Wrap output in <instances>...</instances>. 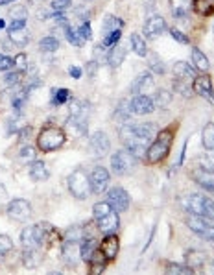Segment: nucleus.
<instances>
[{
	"label": "nucleus",
	"mask_w": 214,
	"mask_h": 275,
	"mask_svg": "<svg viewBox=\"0 0 214 275\" xmlns=\"http://www.w3.org/2000/svg\"><path fill=\"white\" fill-rule=\"evenodd\" d=\"M157 135V126L152 122L144 124H124L118 130V138L138 161L144 159L148 148Z\"/></svg>",
	"instance_id": "obj_1"
},
{
	"label": "nucleus",
	"mask_w": 214,
	"mask_h": 275,
	"mask_svg": "<svg viewBox=\"0 0 214 275\" xmlns=\"http://www.w3.org/2000/svg\"><path fill=\"white\" fill-rule=\"evenodd\" d=\"M172 142H174V128H164V130L157 131V135H155L148 152H146L144 159L150 165H157L160 161H164L168 157Z\"/></svg>",
	"instance_id": "obj_2"
},
{
	"label": "nucleus",
	"mask_w": 214,
	"mask_h": 275,
	"mask_svg": "<svg viewBox=\"0 0 214 275\" xmlns=\"http://www.w3.org/2000/svg\"><path fill=\"white\" fill-rule=\"evenodd\" d=\"M65 140H67L65 130L50 124V126H45L43 130L39 131L37 148L41 150V152H55V150L63 148Z\"/></svg>",
	"instance_id": "obj_3"
},
{
	"label": "nucleus",
	"mask_w": 214,
	"mask_h": 275,
	"mask_svg": "<svg viewBox=\"0 0 214 275\" xmlns=\"http://www.w3.org/2000/svg\"><path fill=\"white\" fill-rule=\"evenodd\" d=\"M69 191L76 199H87L92 194L89 176L83 172V168L74 170L69 176Z\"/></svg>",
	"instance_id": "obj_4"
},
{
	"label": "nucleus",
	"mask_w": 214,
	"mask_h": 275,
	"mask_svg": "<svg viewBox=\"0 0 214 275\" xmlns=\"http://www.w3.org/2000/svg\"><path fill=\"white\" fill-rule=\"evenodd\" d=\"M137 157L130 152V150H118L113 153L111 157V170L116 176H128L137 166Z\"/></svg>",
	"instance_id": "obj_5"
},
{
	"label": "nucleus",
	"mask_w": 214,
	"mask_h": 275,
	"mask_svg": "<svg viewBox=\"0 0 214 275\" xmlns=\"http://www.w3.org/2000/svg\"><path fill=\"white\" fill-rule=\"evenodd\" d=\"M43 240H45V231L41 227V223L39 225H28L21 233V244H23L24 251L28 253H37L43 246Z\"/></svg>",
	"instance_id": "obj_6"
},
{
	"label": "nucleus",
	"mask_w": 214,
	"mask_h": 275,
	"mask_svg": "<svg viewBox=\"0 0 214 275\" xmlns=\"http://www.w3.org/2000/svg\"><path fill=\"white\" fill-rule=\"evenodd\" d=\"M213 222H211L209 218H205V216H198V214H188V216H187V225H188L199 238H203V240L211 242V244H214V223Z\"/></svg>",
	"instance_id": "obj_7"
},
{
	"label": "nucleus",
	"mask_w": 214,
	"mask_h": 275,
	"mask_svg": "<svg viewBox=\"0 0 214 275\" xmlns=\"http://www.w3.org/2000/svg\"><path fill=\"white\" fill-rule=\"evenodd\" d=\"M6 213H8V216L11 220H17V222L28 220L31 216V203L24 198H15L8 203Z\"/></svg>",
	"instance_id": "obj_8"
},
{
	"label": "nucleus",
	"mask_w": 214,
	"mask_h": 275,
	"mask_svg": "<svg viewBox=\"0 0 214 275\" xmlns=\"http://www.w3.org/2000/svg\"><path fill=\"white\" fill-rule=\"evenodd\" d=\"M106 201L113 207L115 211L124 213V211H128V209H130L131 198H130V194L124 191L122 187H113V189H109V191H107Z\"/></svg>",
	"instance_id": "obj_9"
},
{
	"label": "nucleus",
	"mask_w": 214,
	"mask_h": 275,
	"mask_svg": "<svg viewBox=\"0 0 214 275\" xmlns=\"http://www.w3.org/2000/svg\"><path fill=\"white\" fill-rule=\"evenodd\" d=\"M80 246H81L80 240H65L61 249V259L67 266L76 268L78 262L81 260V249H80Z\"/></svg>",
	"instance_id": "obj_10"
},
{
	"label": "nucleus",
	"mask_w": 214,
	"mask_h": 275,
	"mask_svg": "<svg viewBox=\"0 0 214 275\" xmlns=\"http://www.w3.org/2000/svg\"><path fill=\"white\" fill-rule=\"evenodd\" d=\"M89 181H91V191L92 194H104L107 191V185L111 181V176L104 166H96L92 168L89 174Z\"/></svg>",
	"instance_id": "obj_11"
},
{
	"label": "nucleus",
	"mask_w": 214,
	"mask_h": 275,
	"mask_svg": "<svg viewBox=\"0 0 214 275\" xmlns=\"http://www.w3.org/2000/svg\"><path fill=\"white\" fill-rule=\"evenodd\" d=\"M89 148H91V153L94 157H106L109 150H111V140L104 131H96V133L91 135Z\"/></svg>",
	"instance_id": "obj_12"
},
{
	"label": "nucleus",
	"mask_w": 214,
	"mask_h": 275,
	"mask_svg": "<svg viewBox=\"0 0 214 275\" xmlns=\"http://www.w3.org/2000/svg\"><path fill=\"white\" fill-rule=\"evenodd\" d=\"M192 91L196 92L198 96H201V98H205L214 104V89L209 74H201V76L194 78L192 80Z\"/></svg>",
	"instance_id": "obj_13"
},
{
	"label": "nucleus",
	"mask_w": 214,
	"mask_h": 275,
	"mask_svg": "<svg viewBox=\"0 0 214 275\" xmlns=\"http://www.w3.org/2000/svg\"><path fill=\"white\" fill-rule=\"evenodd\" d=\"M142 30H144V35L148 39H157L168 30V26H166V21H164L162 15H152L144 23V28H142Z\"/></svg>",
	"instance_id": "obj_14"
},
{
	"label": "nucleus",
	"mask_w": 214,
	"mask_h": 275,
	"mask_svg": "<svg viewBox=\"0 0 214 275\" xmlns=\"http://www.w3.org/2000/svg\"><path fill=\"white\" fill-rule=\"evenodd\" d=\"M96 227H98L104 235H111V233H116L118 227H120V216H118V211H111V213L104 214L96 218Z\"/></svg>",
	"instance_id": "obj_15"
},
{
	"label": "nucleus",
	"mask_w": 214,
	"mask_h": 275,
	"mask_svg": "<svg viewBox=\"0 0 214 275\" xmlns=\"http://www.w3.org/2000/svg\"><path fill=\"white\" fill-rule=\"evenodd\" d=\"M203 201H205V196H201V194H187L179 199V205L185 213L203 216Z\"/></svg>",
	"instance_id": "obj_16"
},
{
	"label": "nucleus",
	"mask_w": 214,
	"mask_h": 275,
	"mask_svg": "<svg viewBox=\"0 0 214 275\" xmlns=\"http://www.w3.org/2000/svg\"><path fill=\"white\" fill-rule=\"evenodd\" d=\"M130 109L133 115H150L155 109V104H153V98H150L148 94H137L130 102Z\"/></svg>",
	"instance_id": "obj_17"
},
{
	"label": "nucleus",
	"mask_w": 214,
	"mask_h": 275,
	"mask_svg": "<svg viewBox=\"0 0 214 275\" xmlns=\"http://www.w3.org/2000/svg\"><path fill=\"white\" fill-rule=\"evenodd\" d=\"M118 251H120V240H118V237H116L115 233L106 235V238L100 244V253L106 257V260H115Z\"/></svg>",
	"instance_id": "obj_18"
},
{
	"label": "nucleus",
	"mask_w": 214,
	"mask_h": 275,
	"mask_svg": "<svg viewBox=\"0 0 214 275\" xmlns=\"http://www.w3.org/2000/svg\"><path fill=\"white\" fill-rule=\"evenodd\" d=\"M155 83H153V76L150 72H142L140 76H137V80H133V83H131L130 91L133 96H137V94H146L148 91H152Z\"/></svg>",
	"instance_id": "obj_19"
},
{
	"label": "nucleus",
	"mask_w": 214,
	"mask_h": 275,
	"mask_svg": "<svg viewBox=\"0 0 214 275\" xmlns=\"http://www.w3.org/2000/svg\"><path fill=\"white\" fill-rule=\"evenodd\" d=\"M192 179H194V181H196L201 189H205L207 192L214 194V172L198 168V170H194V172H192Z\"/></svg>",
	"instance_id": "obj_20"
},
{
	"label": "nucleus",
	"mask_w": 214,
	"mask_h": 275,
	"mask_svg": "<svg viewBox=\"0 0 214 275\" xmlns=\"http://www.w3.org/2000/svg\"><path fill=\"white\" fill-rule=\"evenodd\" d=\"M28 172H30V177L33 179V181H46V179L50 177V172H48V168H46L45 161L33 159L30 163Z\"/></svg>",
	"instance_id": "obj_21"
},
{
	"label": "nucleus",
	"mask_w": 214,
	"mask_h": 275,
	"mask_svg": "<svg viewBox=\"0 0 214 275\" xmlns=\"http://www.w3.org/2000/svg\"><path fill=\"white\" fill-rule=\"evenodd\" d=\"M207 260V255L203 251H196V249H188V251L185 253V266L188 268V270H196V268H201L205 264Z\"/></svg>",
	"instance_id": "obj_22"
},
{
	"label": "nucleus",
	"mask_w": 214,
	"mask_h": 275,
	"mask_svg": "<svg viewBox=\"0 0 214 275\" xmlns=\"http://www.w3.org/2000/svg\"><path fill=\"white\" fill-rule=\"evenodd\" d=\"M172 72H174V76L181 78V80H194V78H196V69L190 67L188 63H185V61L174 63Z\"/></svg>",
	"instance_id": "obj_23"
},
{
	"label": "nucleus",
	"mask_w": 214,
	"mask_h": 275,
	"mask_svg": "<svg viewBox=\"0 0 214 275\" xmlns=\"http://www.w3.org/2000/svg\"><path fill=\"white\" fill-rule=\"evenodd\" d=\"M126 54H128V50L124 48V46H113L111 48V52L107 54V65L109 67H113V69H116V67H120L124 63V59H126Z\"/></svg>",
	"instance_id": "obj_24"
},
{
	"label": "nucleus",
	"mask_w": 214,
	"mask_h": 275,
	"mask_svg": "<svg viewBox=\"0 0 214 275\" xmlns=\"http://www.w3.org/2000/svg\"><path fill=\"white\" fill-rule=\"evenodd\" d=\"M192 63H194V69L201 70V72H209V69H211L209 57L199 48H192Z\"/></svg>",
	"instance_id": "obj_25"
},
{
	"label": "nucleus",
	"mask_w": 214,
	"mask_h": 275,
	"mask_svg": "<svg viewBox=\"0 0 214 275\" xmlns=\"http://www.w3.org/2000/svg\"><path fill=\"white\" fill-rule=\"evenodd\" d=\"M80 249H81V260L89 264L92 260V257H94V253H96V240L94 238H83Z\"/></svg>",
	"instance_id": "obj_26"
},
{
	"label": "nucleus",
	"mask_w": 214,
	"mask_h": 275,
	"mask_svg": "<svg viewBox=\"0 0 214 275\" xmlns=\"http://www.w3.org/2000/svg\"><path fill=\"white\" fill-rule=\"evenodd\" d=\"M192 9V0H172V13L176 19H183Z\"/></svg>",
	"instance_id": "obj_27"
},
{
	"label": "nucleus",
	"mask_w": 214,
	"mask_h": 275,
	"mask_svg": "<svg viewBox=\"0 0 214 275\" xmlns=\"http://www.w3.org/2000/svg\"><path fill=\"white\" fill-rule=\"evenodd\" d=\"M131 48H133V52L137 54V55H140V57H144V55H148V45H146L144 37L140 35V33H131Z\"/></svg>",
	"instance_id": "obj_28"
},
{
	"label": "nucleus",
	"mask_w": 214,
	"mask_h": 275,
	"mask_svg": "<svg viewBox=\"0 0 214 275\" xmlns=\"http://www.w3.org/2000/svg\"><path fill=\"white\" fill-rule=\"evenodd\" d=\"M201 144L207 152H214V122H209L201 131Z\"/></svg>",
	"instance_id": "obj_29"
},
{
	"label": "nucleus",
	"mask_w": 214,
	"mask_h": 275,
	"mask_svg": "<svg viewBox=\"0 0 214 275\" xmlns=\"http://www.w3.org/2000/svg\"><path fill=\"white\" fill-rule=\"evenodd\" d=\"M104 33H113V31H116V30H122L124 28V21L122 19H118V17H115V15H107L106 19H104Z\"/></svg>",
	"instance_id": "obj_30"
},
{
	"label": "nucleus",
	"mask_w": 214,
	"mask_h": 275,
	"mask_svg": "<svg viewBox=\"0 0 214 275\" xmlns=\"http://www.w3.org/2000/svg\"><path fill=\"white\" fill-rule=\"evenodd\" d=\"M8 37L13 45L26 46L28 45V39H30V35H28V30L23 28V30H8Z\"/></svg>",
	"instance_id": "obj_31"
},
{
	"label": "nucleus",
	"mask_w": 214,
	"mask_h": 275,
	"mask_svg": "<svg viewBox=\"0 0 214 275\" xmlns=\"http://www.w3.org/2000/svg\"><path fill=\"white\" fill-rule=\"evenodd\" d=\"M39 50L45 54H52L55 50H59V41L54 37V35H46L39 41Z\"/></svg>",
	"instance_id": "obj_32"
},
{
	"label": "nucleus",
	"mask_w": 214,
	"mask_h": 275,
	"mask_svg": "<svg viewBox=\"0 0 214 275\" xmlns=\"http://www.w3.org/2000/svg\"><path fill=\"white\" fill-rule=\"evenodd\" d=\"M153 104L155 107H166L172 104V92L166 91V89H157L155 91V96H153Z\"/></svg>",
	"instance_id": "obj_33"
},
{
	"label": "nucleus",
	"mask_w": 214,
	"mask_h": 275,
	"mask_svg": "<svg viewBox=\"0 0 214 275\" xmlns=\"http://www.w3.org/2000/svg\"><path fill=\"white\" fill-rule=\"evenodd\" d=\"M63 30H65V37H67V41H69L72 46L83 45V37L80 35V31L78 30H72L69 24H65V26H63Z\"/></svg>",
	"instance_id": "obj_34"
},
{
	"label": "nucleus",
	"mask_w": 214,
	"mask_h": 275,
	"mask_svg": "<svg viewBox=\"0 0 214 275\" xmlns=\"http://www.w3.org/2000/svg\"><path fill=\"white\" fill-rule=\"evenodd\" d=\"M131 109H130V104H124V106H120L118 109H116V113L113 115V118H115V122H122L124 124H128L131 120Z\"/></svg>",
	"instance_id": "obj_35"
},
{
	"label": "nucleus",
	"mask_w": 214,
	"mask_h": 275,
	"mask_svg": "<svg viewBox=\"0 0 214 275\" xmlns=\"http://www.w3.org/2000/svg\"><path fill=\"white\" fill-rule=\"evenodd\" d=\"M70 98L69 89H52V106H61L67 104Z\"/></svg>",
	"instance_id": "obj_36"
},
{
	"label": "nucleus",
	"mask_w": 214,
	"mask_h": 275,
	"mask_svg": "<svg viewBox=\"0 0 214 275\" xmlns=\"http://www.w3.org/2000/svg\"><path fill=\"white\" fill-rule=\"evenodd\" d=\"M148 65H150V69H152V74H159V76H162L164 70H166L164 63H162V59H160L157 54H152V57L148 59Z\"/></svg>",
	"instance_id": "obj_37"
},
{
	"label": "nucleus",
	"mask_w": 214,
	"mask_h": 275,
	"mask_svg": "<svg viewBox=\"0 0 214 275\" xmlns=\"http://www.w3.org/2000/svg\"><path fill=\"white\" fill-rule=\"evenodd\" d=\"M198 163L201 170H209V172H214V155L213 152H207L198 155Z\"/></svg>",
	"instance_id": "obj_38"
},
{
	"label": "nucleus",
	"mask_w": 214,
	"mask_h": 275,
	"mask_svg": "<svg viewBox=\"0 0 214 275\" xmlns=\"http://www.w3.org/2000/svg\"><path fill=\"white\" fill-rule=\"evenodd\" d=\"M120 37H122V30H116L113 31V33H107L106 37H104V41H102V46L104 48H113L115 45H118V41H120Z\"/></svg>",
	"instance_id": "obj_39"
},
{
	"label": "nucleus",
	"mask_w": 214,
	"mask_h": 275,
	"mask_svg": "<svg viewBox=\"0 0 214 275\" xmlns=\"http://www.w3.org/2000/svg\"><path fill=\"white\" fill-rule=\"evenodd\" d=\"M174 89H176V92H179V94H183V96H190L192 92V85L187 83V80H181V78H176V82H174Z\"/></svg>",
	"instance_id": "obj_40"
},
{
	"label": "nucleus",
	"mask_w": 214,
	"mask_h": 275,
	"mask_svg": "<svg viewBox=\"0 0 214 275\" xmlns=\"http://www.w3.org/2000/svg\"><path fill=\"white\" fill-rule=\"evenodd\" d=\"M85 238V229L83 227H70V229L65 231V240H83Z\"/></svg>",
	"instance_id": "obj_41"
},
{
	"label": "nucleus",
	"mask_w": 214,
	"mask_h": 275,
	"mask_svg": "<svg viewBox=\"0 0 214 275\" xmlns=\"http://www.w3.org/2000/svg\"><path fill=\"white\" fill-rule=\"evenodd\" d=\"M113 211V207L109 205L107 201H100V203H96V205L92 207V216H94V220L96 218H100V216H104V214L111 213Z\"/></svg>",
	"instance_id": "obj_42"
},
{
	"label": "nucleus",
	"mask_w": 214,
	"mask_h": 275,
	"mask_svg": "<svg viewBox=\"0 0 214 275\" xmlns=\"http://www.w3.org/2000/svg\"><path fill=\"white\" fill-rule=\"evenodd\" d=\"M15 67V57H11L8 54H0V72H8Z\"/></svg>",
	"instance_id": "obj_43"
},
{
	"label": "nucleus",
	"mask_w": 214,
	"mask_h": 275,
	"mask_svg": "<svg viewBox=\"0 0 214 275\" xmlns=\"http://www.w3.org/2000/svg\"><path fill=\"white\" fill-rule=\"evenodd\" d=\"M164 272L170 275H181V274H192V270H188V268L181 266V264H174V262H170V264H166V268H164Z\"/></svg>",
	"instance_id": "obj_44"
},
{
	"label": "nucleus",
	"mask_w": 214,
	"mask_h": 275,
	"mask_svg": "<svg viewBox=\"0 0 214 275\" xmlns=\"http://www.w3.org/2000/svg\"><path fill=\"white\" fill-rule=\"evenodd\" d=\"M9 15L13 17V19H23V21H26L28 19V9L24 8V6H21V4H15V6H11V9H9Z\"/></svg>",
	"instance_id": "obj_45"
},
{
	"label": "nucleus",
	"mask_w": 214,
	"mask_h": 275,
	"mask_svg": "<svg viewBox=\"0 0 214 275\" xmlns=\"http://www.w3.org/2000/svg\"><path fill=\"white\" fill-rule=\"evenodd\" d=\"M13 249V240L8 237V235H0V253L6 255Z\"/></svg>",
	"instance_id": "obj_46"
},
{
	"label": "nucleus",
	"mask_w": 214,
	"mask_h": 275,
	"mask_svg": "<svg viewBox=\"0 0 214 275\" xmlns=\"http://www.w3.org/2000/svg\"><path fill=\"white\" fill-rule=\"evenodd\" d=\"M203 216L209 218V220H214V199L205 198V201H203Z\"/></svg>",
	"instance_id": "obj_47"
},
{
	"label": "nucleus",
	"mask_w": 214,
	"mask_h": 275,
	"mask_svg": "<svg viewBox=\"0 0 214 275\" xmlns=\"http://www.w3.org/2000/svg\"><path fill=\"white\" fill-rule=\"evenodd\" d=\"M15 65H17V70L24 74V72L28 70V55H26V54H19V55H15Z\"/></svg>",
	"instance_id": "obj_48"
},
{
	"label": "nucleus",
	"mask_w": 214,
	"mask_h": 275,
	"mask_svg": "<svg viewBox=\"0 0 214 275\" xmlns=\"http://www.w3.org/2000/svg\"><path fill=\"white\" fill-rule=\"evenodd\" d=\"M23 80V72H8V74H4V83L6 85H17L19 82Z\"/></svg>",
	"instance_id": "obj_49"
},
{
	"label": "nucleus",
	"mask_w": 214,
	"mask_h": 275,
	"mask_svg": "<svg viewBox=\"0 0 214 275\" xmlns=\"http://www.w3.org/2000/svg\"><path fill=\"white\" fill-rule=\"evenodd\" d=\"M78 31H80V35L83 37V41H91L92 39V30H91V23H89V21H83V24L78 28Z\"/></svg>",
	"instance_id": "obj_50"
},
{
	"label": "nucleus",
	"mask_w": 214,
	"mask_h": 275,
	"mask_svg": "<svg viewBox=\"0 0 214 275\" xmlns=\"http://www.w3.org/2000/svg\"><path fill=\"white\" fill-rule=\"evenodd\" d=\"M72 6V0H54L52 4H50V8L54 11H65V9H69Z\"/></svg>",
	"instance_id": "obj_51"
},
{
	"label": "nucleus",
	"mask_w": 214,
	"mask_h": 275,
	"mask_svg": "<svg viewBox=\"0 0 214 275\" xmlns=\"http://www.w3.org/2000/svg\"><path fill=\"white\" fill-rule=\"evenodd\" d=\"M170 33H172V37L176 39L177 43H181V45H188V43H190V39L187 37L181 30H177V28H170Z\"/></svg>",
	"instance_id": "obj_52"
},
{
	"label": "nucleus",
	"mask_w": 214,
	"mask_h": 275,
	"mask_svg": "<svg viewBox=\"0 0 214 275\" xmlns=\"http://www.w3.org/2000/svg\"><path fill=\"white\" fill-rule=\"evenodd\" d=\"M19 157L24 161H28V163H31V161L35 159V150L33 148H30V146H24L23 150L19 152Z\"/></svg>",
	"instance_id": "obj_53"
},
{
	"label": "nucleus",
	"mask_w": 214,
	"mask_h": 275,
	"mask_svg": "<svg viewBox=\"0 0 214 275\" xmlns=\"http://www.w3.org/2000/svg\"><path fill=\"white\" fill-rule=\"evenodd\" d=\"M69 74H70V78L80 80V78L83 76V69H81V67H76V65H72V67H69Z\"/></svg>",
	"instance_id": "obj_54"
},
{
	"label": "nucleus",
	"mask_w": 214,
	"mask_h": 275,
	"mask_svg": "<svg viewBox=\"0 0 214 275\" xmlns=\"http://www.w3.org/2000/svg\"><path fill=\"white\" fill-rule=\"evenodd\" d=\"M23 28H26V21L23 19H13L9 24V30H23Z\"/></svg>",
	"instance_id": "obj_55"
},
{
	"label": "nucleus",
	"mask_w": 214,
	"mask_h": 275,
	"mask_svg": "<svg viewBox=\"0 0 214 275\" xmlns=\"http://www.w3.org/2000/svg\"><path fill=\"white\" fill-rule=\"evenodd\" d=\"M96 69H98V61H89L87 63V70H89V76H94L96 74Z\"/></svg>",
	"instance_id": "obj_56"
},
{
	"label": "nucleus",
	"mask_w": 214,
	"mask_h": 275,
	"mask_svg": "<svg viewBox=\"0 0 214 275\" xmlns=\"http://www.w3.org/2000/svg\"><path fill=\"white\" fill-rule=\"evenodd\" d=\"M30 131H31L30 126H26V128H23V130H19V131H17V133H21V135H19V138H21V140H26V138L30 137Z\"/></svg>",
	"instance_id": "obj_57"
},
{
	"label": "nucleus",
	"mask_w": 214,
	"mask_h": 275,
	"mask_svg": "<svg viewBox=\"0 0 214 275\" xmlns=\"http://www.w3.org/2000/svg\"><path fill=\"white\" fill-rule=\"evenodd\" d=\"M85 13H89L85 8H76V15L80 17V19H85V21H87V15H85Z\"/></svg>",
	"instance_id": "obj_58"
},
{
	"label": "nucleus",
	"mask_w": 214,
	"mask_h": 275,
	"mask_svg": "<svg viewBox=\"0 0 214 275\" xmlns=\"http://www.w3.org/2000/svg\"><path fill=\"white\" fill-rule=\"evenodd\" d=\"M6 196H8L6 189H4V187H0V198H6Z\"/></svg>",
	"instance_id": "obj_59"
},
{
	"label": "nucleus",
	"mask_w": 214,
	"mask_h": 275,
	"mask_svg": "<svg viewBox=\"0 0 214 275\" xmlns=\"http://www.w3.org/2000/svg\"><path fill=\"white\" fill-rule=\"evenodd\" d=\"M6 28V21L4 19H0V30H4Z\"/></svg>",
	"instance_id": "obj_60"
},
{
	"label": "nucleus",
	"mask_w": 214,
	"mask_h": 275,
	"mask_svg": "<svg viewBox=\"0 0 214 275\" xmlns=\"http://www.w3.org/2000/svg\"><path fill=\"white\" fill-rule=\"evenodd\" d=\"M11 2H13V0H0V4H2V6H6V4H11Z\"/></svg>",
	"instance_id": "obj_61"
},
{
	"label": "nucleus",
	"mask_w": 214,
	"mask_h": 275,
	"mask_svg": "<svg viewBox=\"0 0 214 275\" xmlns=\"http://www.w3.org/2000/svg\"><path fill=\"white\" fill-rule=\"evenodd\" d=\"M85 2H91V0H85Z\"/></svg>",
	"instance_id": "obj_62"
},
{
	"label": "nucleus",
	"mask_w": 214,
	"mask_h": 275,
	"mask_svg": "<svg viewBox=\"0 0 214 275\" xmlns=\"http://www.w3.org/2000/svg\"><path fill=\"white\" fill-rule=\"evenodd\" d=\"M213 30H214V26H213Z\"/></svg>",
	"instance_id": "obj_63"
}]
</instances>
